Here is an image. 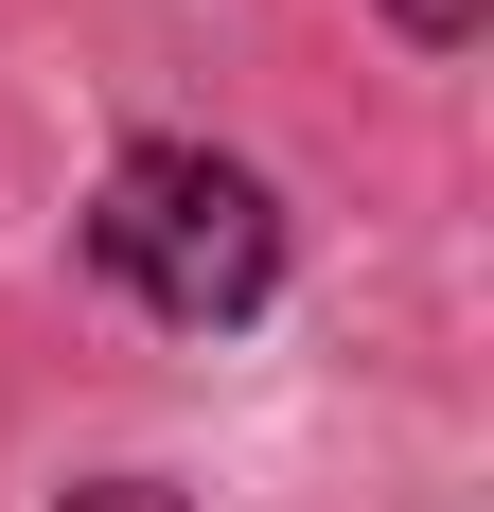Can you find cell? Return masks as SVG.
<instances>
[{
	"label": "cell",
	"mask_w": 494,
	"mask_h": 512,
	"mask_svg": "<svg viewBox=\"0 0 494 512\" xmlns=\"http://www.w3.org/2000/svg\"><path fill=\"white\" fill-rule=\"evenodd\" d=\"M89 265L142 318H177V336H247L283 301V195L212 142H124L106 195H89Z\"/></svg>",
	"instance_id": "cell-1"
},
{
	"label": "cell",
	"mask_w": 494,
	"mask_h": 512,
	"mask_svg": "<svg viewBox=\"0 0 494 512\" xmlns=\"http://www.w3.org/2000/svg\"><path fill=\"white\" fill-rule=\"evenodd\" d=\"M389 36H406V53H477V36H494V0H389Z\"/></svg>",
	"instance_id": "cell-2"
},
{
	"label": "cell",
	"mask_w": 494,
	"mask_h": 512,
	"mask_svg": "<svg viewBox=\"0 0 494 512\" xmlns=\"http://www.w3.org/2000/svg\"><path fill=\"white\" fill-rule=\"evenodd\" d=\"M71 512H177V495H159V477H89Z\"/></svg>",
	"instance_id": "cell-3"
}]
</instances>
